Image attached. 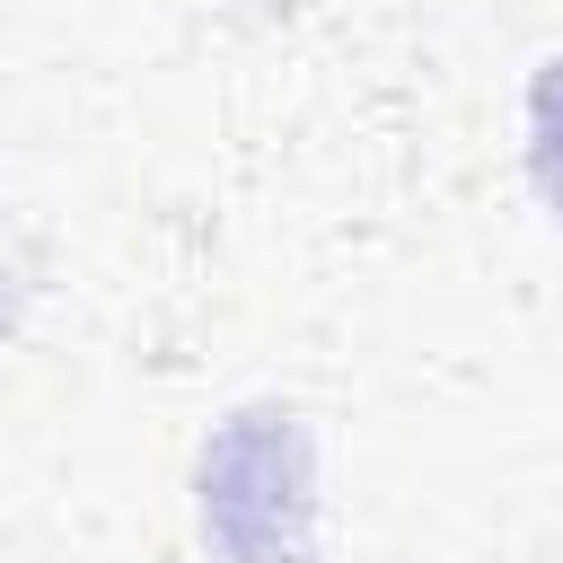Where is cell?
Returning <instances> with one entry per match:
<instances>
[{"label": "cell", "mask_w": 563, "mask_h": 563, "mask_svg": "<svg viewBox=\"0 0 563 563\" xmlns=\"http://www.w3.org/2000/svg\"><path fill=\"white\" fill-rule=\"evenodd\" d=\"M308 466V440L290 413H238L220 449L202 457V528L238 563H299L308 554V501H273V475Z\"/></svg>", "instance_id": "obj_1"}, {"label": "cell", "mask_w": 563, "mask_h": 563, "mask_svg": "<svg viewBox=\"0 0 563 563\" xmlns=\"http://www.w3.org/2000/svg\"><path fill=\"white\" fill-rule=\"evenodd\" d=\"M528 176H537L545 211L563 220V62H545L528 88Z\"/></svg>", "instance_id": "obj_2"}]
</instances>
